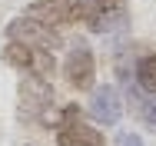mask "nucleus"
Segmentation results:
<instances>
[{
	"mask_svg": "<svg viewBox=\"0 0 156 146\" xmlns=\"http://www.w3.org/2000/svg\"><path fill=\"white\" fill-rule=\"evenodd\" d=\"M83 23L93 33H113L129 23V0H83Z\"/></svg>",
	"mask_w": 156,
	"mask_h": 146,
	"instance_id": "1",
	"label": "nucleus"
},
{
	"mask_svg": "<svg viewBox=\"0 0 156 146\" xmlns=\"http://www.w3.org/2000/svg\"><path fill=\"white\" fill-rule=\"evenodd\" d=\"M136 83H140V90H146V93H156V53L140 60V66H136Z\"/></svg>",
	"mask_w": 156,
	"mask_h": 146,
	"instance_id": "9",
	"label": "nucleus"
},
{
	"mask_svg": "<svg viewBox=\"0 0 156 146\" xmlns=\"http://www.w3.org/2000/svg\"><path fill=\"white\" fill-rule=\"evenodd\" d=\"M10 40H17V43H27L33 50H43V53H57L60 50V33L57 27H50V23H43V20H37V17H17L10 27Z\"/></svg>",
	"mask_w": 156,
	"mask_h": 146,
	"instance_id": "2",
	"label": "nucleus"
},
{
	"mask_svg": "<svg viewBox=\"0 0 156 146\" xmlns=\"http://www.w3.org/2000/svg\"><path fill=\"white\" fill-rule=\"evenodd\" d=\"M27 17H37L50 27H73L83 20V0H37L30 3Z\"/></svg>",
	"mask_w": 156,
	"mask_h": 146,
	"instance_id": "4",
	"label": "nucleus"
},
{
	"mask_svg": "<svg viewBox=\"0 0 156 146\" xmlns=\"http://www.w3.org/2000/svg\"><path fill=\"white\" fill-rule=\"evenodd\" d=\"M129 93V103H133V110H136V116L143 119L146 126H153L156 130V93H140V90H126Z\"/></svg>",
	"mask_w": 156,
	"mask_h": 146,
	"instance_id": "8",
	"label": "nucleus"
},
{
	"mask_svg": "<svg viewBox=\"0 0 156 146\" xmlns=\"http://www.w3.org/2000/svg\"><path fill=\"white\" fill-rule=\"evenodd\" d=\"M90 116L96 123H103V126H113V123H120L123 116V100H120V93L116 87H96L93 96H90Z\"/></svg>",
	"mask_w": 156,
	"mask_h": 146,
	"instance_id": "6",
	"label": "nucleus"
},
{
	"mask_svg": "<svg viewBox=\"0 0 156 146\" xmlns=\"http://www.w3.org/2000/svg\"><path fill=\"white\" fill-rule=\"evenodd\" d=\"M57 146H103V133H96L80 116H70L57 126Z\"/></svg>",
	"mask_w": 156,
	"mask_h": 146,
	"instance_id": "7",
	"label": "nucleus"
},
{
	"mask_svg": "<svg viewBox=\"0 0 156 146\" xmlns=\"http://www.w3.org/2000/svg\"><path fill=\"white\" fill-rule=\"evenodd\" d=\"M63 80L73 90H93L96 60H93V50H90L87 43H76V47L66 53V60H63Z\"/></svg>",
	"mask_w": 156,
	"mask_h": 146,
	"instance_id": "5",
	"label": "nucleus"
},
{
	"mask_svg": "<svg viewBox=\"0 0 156 146\" xmlns=\"http://www.w3.org/2000/svg\"><path fill=\"white\" fill-rule=\"evenodd\" d=\"M3 60H7L10 66H17L20 73H30V77H40V80H50V77H53V53L33 50L27 43L10 40L7 50H3Z\"/></svg>",
	"mask_w": 156,
	"mask_h": 146,
	"instance_id": "3",
	"label": "nucleus"
},
{
	"mask_svg": "<svg viewBox=\"0 0 156 146\" xmlns=\"http://www.w3.org/2000/svg\"><path fill=\"white\" fill-rule=\"evenodd\" d=\"M116 146H143V140H140L136 133H129V130H126V133L116 136Z\"/></svg>",
	"mask_w": 156,
	"mask_h": 146,
	"instance_id": "10",
	"label": "nucleus"
}]
</instances>
